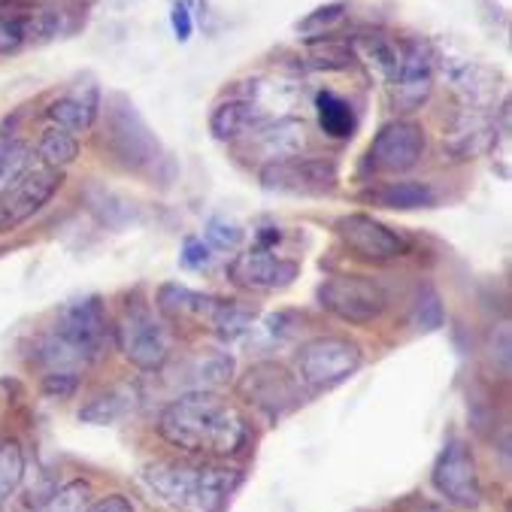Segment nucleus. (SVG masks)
I'll list each match as a JSON object with an SVG mask.
<instances>
[{"mask_svg": "<svg viewBox=\"0 0 512 512\" xmlns=\"http://www.w3.org/2000/svg\"><path fill=\"white\" fill-rule=\"evenodd\" d=\"M55 331L73 349H79L88 364H94L113 343V325L107 319V310H104V303H100V297H82V300L67 303L58 316Z\"/></svg>", "mask_w": 512, "mask_h": 512, "instance_id": "nucleus-12", "label": "nucleus"}, {"mask_svg": "<svg viewBox=\"0 0 512 512\" xmlns=\"http://www.w3.org/2000/svg\"><path fill=\"white\" fill-rule=\"evenodd\" d=\"M104 134H107V149L122 170L158 185H167L176 176V164L164 149V143L158 140V134L149 128L143 113L119 91L107 97Z\"/></svg>", "mask_w": 512, "mask_h": 512, "instance_id": "nucleus-3", "label": "nucleus"}, {"mask_svg": "<svg viewBox=\"0 0 512 512\" xmlns=\"http://www.w3.org/2000/svg\"><path fill=\"white\" fill-rule=\"evenodd\" d=\"M361 349L352 340L343 337H316L303 343L297 352V373L300 382L316 391H331L352 379L361 367Z\"/></svg>", "mask_w": 512, "mask_h": 512, "instance_id": "nucleus-7", "label": "nucleus"}, {"mask_svg": "<svg viewBox=\"0 0 512 512\" xmlns=\"http://www.w3.org/2000/svg\"><path fill=\"white\" fill-rule=\"evenodd\" d=\"M240 237H243L240 228L231 225V222H225V219H210L207 222V231H203V243H207L210 249H216V252L234 249L240 243Z\"/></svg>", "mask_w": 512, "mask_h": 512, "instance_id": "nucleus-34", "label": "nucleus"}, {"mask_svg": "<svg viewBox=\"0 0 512 512\" xmlns=\"http://www.w3.org/2000/svg\"><path fill=\"white\" fill-rule=\"evenodd\" d=\"M261 185L276 194L294 197H325L340 185V164L325 155H291L282 161H270L258 173Z\"/></svg>", "mask_w": 512, "mask_h": 512, "instance_id": "nucleus-6", "label": "nucleus"}, {"mask_svg": "<svg viewBox=\"0 0 512 512\" xmlns=\"http://www.w3.org/2000/svg\"><path fill=\"white\" fill-rule=\"evenodd\" d=\"M425 155V131L419 122L409 119H394L388 122L370 143L367 161L379 173H409L416 170Z\"/></svg>", "mask_w": 512, "mask_h": 512, "instance_id": "nucleus-14", "label": "nucleus"}, {"mask_svg": "<svg viewBox=\"0 0 512 512\" xmlns=\"http://www.w3.org/2000/svg\"><path fill=\"white\" fill-rule=\"evenodd\" d=\"M100 116V91L97 85H88V88H76L64 97H58L55 104H49L46 110V119L70 134H79V131H88Z\"/></svg>", "mask_w": 512, "mask_h": 512, "instance_id": "nucleus-18", "label": "nucleus"}, {"mask_svg": "<svg viewBox=\"0 0 512 512\" xmlns=\"http://www.w3.org/2000/svg\"><path fill=\"white\" fill-rule=\"evenodd\" d=\"M113 340L125 361L143 373H158L170 358V337L140 294L122 306L113 325Z\"/></svg>", "mask_w": 512, "mask_h": 512, "instance_id": "nucleus-4", "label": "nucleus"}, {"mask_svg": "<svg viewBox=\"0 0 512 512\" xmlns=\"http://www.w3.org/2000/svg\"><path fill=\"white\" fill-rule=\"evenodd\" d=\"M237 394L246 403H252L258 413H264L270 422L285 419L303 403L300 379H294L291 370L276 361H261V364L249 367L243 373V379L237 382Z\"/></svg>", "mask_w": 512, "mask_h": 512, "instance_id": "nucleus-8", "label": "nucleus"}, {"mask_svg": "<svg viewBox=\"0 0 512 512\" xmlns=\"http://www.w3.org/2000/svg\"><path fill=\"white\" fill-rule=\"evenodd\" d=\"M343 16H346V4H340V0H337V4H325V7L313 10L310 16H303L297 22V31L306 34V37H313V40H319V37L328 34V28L340 25Z\"/></svg>", "mask_w": 512, "mask_h": 512, "instance_id": "nucleus-33", "label": "nucleus"}, {"mask_svg": "<svg viewBox=\"0 0 512 512\" xmlns=\"http://www.w3.org/2000/svg\"><path fill=\"white\" fill-rule=\"evenodd\" d=\"M158 437L194 458H234L249 446V422L225 397L191 391L161 409Z\"/></svg>", "mask_w": 512, "mask_h": 512, "instance_id": "nucleus-1", "label": "nucleus"}, {"mask_svg": "<svg viewBox=\"0 0 512 512\" xmlns=\"http://www.w3.org/2000/svg\"><path fill=\"white\" fill-rule=\"evenodd\" d=\"M443 319H446V313H443L440 294L431 285H422L419 297H416V306H413V325H416V331H425V334L437 331V328H443Z\"/></svg>", "mask_w": 512, "mask_h": 512, "instance_id": "nucleus-31", "label": "nucleus"}, {"mask_svg": "<svg viewBox=\"0 0 512 512\" xmlns=\"http://www.w3.org/2000/svg\"><path fill=\"white\" fill-rule=\"evenodd\" d=\"M316 116H319V125L328 137L334 140H349L358 128V119H355V110L346 104L343 97H337L334 91H319L316 94Z\"/></svg>", "mask_w": 512, "mask_h": 512, "instance_id": "nucleus-23", "label": "nucleus"}, {"mask_svg": "<svg viewBox=\"0 0 512 512\" xmlns=\"http://www.w3.org/2000/svg\"><path fill=\"white\" fill-rule=\"evenodd\" d=\"M34 364L43 370V376L52 373H67V376H79L82 367H88V361L82 358L79 349H73L58 331H49L37 340L34 346Z\"/></svg>", "mask_w": 512, "mask_h": 512, "instance_id": "nucleus-21", "label": "nucleus"}, {"mask_svg": "<svg viewBox=\"0 0 512 512\" xmlns=\"http://www.w3.org/2000/svg\"><path fill=\"white\" fill-rule=\"evenodd\" d=\"M170 22H173V34L179 43H188L191 34H194V22H191V10L188 4H182V0H176L173 10H170Z\"/></svg>", "mask_w": 512, "mask_h": 512, "instance_id": "nucleus-38", "label": "nucleus"}, {"mask_svg": "<svg viewBox=\"0 0 512 512\" xmlns=\"http://www.w3.org/2000/svg\"><path fill=\"white\" fill-rule=\"evenodd\" d=\"M409 512H452V506L443 500H431V497H413L409 500Z\"/></svg>", "mask_w": 512, "mask_h": 512, "instance_id": "nucleus-40", "label": "nucleus"}, {"mask_svg": "<svg viewBox=\"0 0 512 512\" xmlns=\"http://www.w3.org/2000/svg\"><path fill=\"white\" fill-rule=\"evenodd\" d=\"M28 167V149L13 143L7 149H0V191H4L22 170Z\"/></svg>", "mask_w": 512, "mask_h": 512, "instance_id": "nucleus-35", "label": "nucleus"}, {"mask_svg": "<svg viewBox=\"0 0 512 512\" xmlns=\"http://www.w3.org/2000/svg\"><path fill=\"white\" fill-rule=\"evenodd\" d=\"M31 46V10H0V55Z\"/></svg>", "mask_w": 512, "mask_h": 512, "instance_id": "nucleus-29", "label": "nucleus"}, {"mask_svg": "<svg viewBox=\"0 0 512 512\" xmlns=\"http://www.w3.org/2000/svg\"><path fill=\"white\" fill-rule=\"evenodd\" d=\"M222 303H225V297L191 291V288H182L176 282H167L158 291V313L164 319H170L176 328H207V331H213V322L222 310Z\"/></svg>", "mask_w": 512, "mask_h": 512, "instance_id": "nucleus-16", "label": "nucleus"}, {"mask_svg": "<svg viewBox=\"0 0 512 512\" xmlns=\"http://www.w3.org/2000/svg\"><path fill=\"white\" fill-rule=\"evenodd\" d=\"M85 512H134V503L125 494H107V497L88 503Z\"/></svg>", "mask_w": 512, "mask_h": 512, "instance_id": "nucleus-39", "label": "nucleus"}, {"mask_svg": "<svg viewBox=\"0 0 512 512\" xmlns=\"http://www.w3.org/2000/svg\"><path fill=\"white\" fill-rule=\"evenodd\" d=\"M25 479V452L16 440L0 443V509L10 503Z\"/></svg>", "mask_w": 512, "mask_h": 512, "instance_id": "nucleus-28", "label": "nucleus"}, {"mask_svg": "<svg viewBox=\"0 0 512 512\" xmlns=\"http://www.w3.org/2000/svg\"><path fill=\"white\" fill-rule=\"evenodd\" d=\"M37 155H40V161H43L46 167L64 170V167H70V164L79 158V140H76L70 131L52 125V128L43 131V137H40V143H37Z\"/></svg>", "mask_w": 512, "mask_h": 512, "instance_id": "nucleus-25", "label": "nucleus"}, {"mask_svg": "<svg viewBox=\"0 0 512 512\" xmlns=\"http://www.w3.org/2000/svg\"><path fill=\"white\" fill-rule=\"evenodd\" d=\"M391 107L397 113H416L428 104L434 88V52L425 40L400 46V61L391 76Z\"/></svg>", "mask_w": 512, "mask_h": 512, "instance_id": "nucleus-11", "label": "nucleus"}, {"mask_svg": "<svg viewBox=\"0 0 512 512\" xmlns=\"http://www.w3.org/2000/svg\"><path fill=\"white\" fill-rule=\"evenodd\" d=\"M297 273H300L297 261L282 258L273 249H261V246L237 255L228 267V279L249 291H282L297 279Z\"/></svg>", "mask_w": 512, "mask_h": 512, "instance_id": "nucleus-15", "label": "nucleus"}, {"mask_svg": "<svg viewBox=\"0 0 512 512\" xmlns=\"http://www.w3.org/2000/svg\"><path fill=\"white\" fill-rule=\"evenodd\" d=\"M364 200L376 203V207L385 210H428L440 200L437 188L428 182H382L364 191Z\"/></svg>", "mask_w": 512, "mask_h": 512, "instance_id": "nucleus-19", "label": "nucleus"}, {"mask_svg": "<svg viewBox=\"0 0 512 512\" xmlns=\"http://www.w3.org/2000/svg\"><path fill=\"white\" fill-rule=\"evenodd\" d=\"M4 4H10V0H0V7H4Z\"/></svg>", "mask_w": 512, "mask_h": 512, "instance_id": "nucleus-42", "label": "nucleus"}, {"mask_svg": "<svg viewBox=\"0 0 512 512\" xmlns=\"http://www.w3.org/2000/svg\"><path fill=\"white\" fill-rule=\"evenodd\" d=\"M64 182V170L55 167H25L4 191H0V234L22 228L34 219Z\"/></svg>", "mask_w": 512, "mask_h": 512, "instance_id": "nucleus-9", "label": "nucleus"}, {"mask_svg": "<svg viewBox=\"0 0 512 512\" xmlns=\"http://www.w3.org/2000/svg\"><path fill=\"white\" fill-rule=\"evenodd\" d=\"M306 61H310V67L316 70H352L358 67V58L352 52L349 43H340V40H310V46H306Z\"/></svg>", "mask_w": 512, "mask_h": 512, "instance_id": "nucleus-26", "label": "nucleus"}, {"mask_svg": "<svg viewBox=\"0 0 512 512\" xmlns=\"http://www.w3.org/2000/svg\"><path fill=\"white\" fill-rule=\"evenodd\" d=\"M316 300L328 316L346 325H370L388 306V294L376 279L352 276V273L322 279L316 288Z\"/></svg>", "mask_w": 512, "mask_h": 512, "instance_id": "nucleus-5", "label": "nucleus"}, {"mask_svg": "<svg viewBox=\"0 0 512 512\" xmlns=\"http://www.w3.org/2000/svg\"><path fill=\"white\" fill-rule=\"evenodd\" d=\"M91 503V485L85 479H70L61 488H55L37 512H85Z\"/></svg>", "mask_w": 512, "mask_h": 512, "instance_id": "nucleus-30", "label": "nucleus"}, {"mask_svg": "<svg viewBox=\"0 0 512 512\" xmlns=\"http://www.w3.org/2000/svg\"><path fill=\"white\" fill-rule=\"evenodd\" d=\"M431 482L443 503L458 506V509H476L482 503V485H479V470L470 446L464 440H449L443 452L434 461Z\"/></svg>", "mask_w": 512, "mask_h": 512, "instance_id": "nucleus-10", "label": "nucleus"}, {"mask_svg": "<svg viewBox=\"0 0 512 512\" xmlns=\"http://www.w3.org/2000/svg\"><path fill=\"white\" fill-rule=\"evenodd\" d=\"M79 388V376H67V373H52V376H43V391L49 397H58V400H67L73 391Z\"/></svg>", "mask_w": 512, "mask_h": 512, "instance_id": "nucleus-37", "label": "nucleus"}, {"mask_svg": "<svg viewBox=\"0 0 512 512\" xmlns=\"http://www.w3.org/2000/svg\"><path fill=\"white\" fill-rule=\"evenodd\" d=\"M337 237L343 240V246L352 255H358L361 261H370V264H388L409 252V243L403 234H397L394 228L382 225L379 219H373L367 213L340 216Z\"/></svg>", "mask_w": 512, "mask_h": 512, "instance_id": "nucleus-13", "label": "nucleus"}, {"mask_svg": "<svg viewBox=\"0 0 512 512\" xmlns=\"http://www.w3.org/2000/svg\"><path fill=\"white\" fill-rule=\"evenodd\" d=\"M243 137L249 140L252 158L258 155L264 164H270V161H282V158L300 155V149L306 146V125L300 119L261 122L249 134H243Z\"/></svg>", "mask_w": 512, "mask_h": 512, "instance_id": "nucleus-17", "label": "nucleus"}, {"mask_svg": "<svg viewBox=\"0 0 512 512\" xmlns=\"http://www.w3.org/2000/svg\"><path fill=\"white\" fill-rule=\"evenodd\" d=\"M143 482L173 512H222L240 473L216 461H152L143 467Z\"/></svg>", "mask_w": 512, "mask_h": 512, "instance_id": "nucleus-2", "label": "nucleus"}, {"mask_svg": "<svg viewBox=\"0 0 512 512\" xmlns=\"http://www.w3.org/2000/svg\"><path fill=\"white\" fill-rule=\"evenodd\" d=\"M191 376L207 385H225L234 376V361L225 352H203V355H197Z\"/></svg>", "mask_w": 512, "mask_h": 512, "instance_id": "nucleus-32", "label": "nucleus"}, {"mask_svg": "<svg viewBox=\"0 0 512 512\" xmlns=\"http://www.w3.org/2000/svg\"><path fill=\"white\" fill-rule=\"evenodd\" d=\"M279 240H282V231H279V228H261V231H258L255 246H261V249H273Z\"/></svg>", "mask_w": 512, "mask_h": 512, "instance_id": "nucleus-41", "label": "nucleus"}, {"mask_svg": "<svg viewBox=\"0 0 512 512\" xmlns=\"http://www.w3.org/2000/svg\"><path fill=\"white\" fill-rule=\"evenodd\" d=\"M210 255H213V249H210L207 243L197 240V237H191V240H185V246H182V252H179V264H182L185 270H200V267H207Z\"/></svg>", "mask_w": 512, "mask_h": 512, "instance_id": "nucleus-36", "label": "nucleus"}, {"mask_svg": "<svg viewBox=\"0 0 512 512\" xmlns=\"http://www.w3.org/2000/svg\"><path fill=\"white\" fill-rule=\"evenodd\" d=\"M264 122V113L255 100L249 97H231V100H222V104L213 110L210 116V131L216 140L222 143H231L243 134H249L255 125Z\"/></svg>", "mask_w": 512, "mask_h": 512, "instance_id": "nucleus-20", "label": "nucleus"}, {"mask_svg": "<svg viewBox=\"0 0 512 512\" xmlns=\"http://www.w3.org/2000/svg\"><path fill=\"white\" fill-rule=\"evenodd\" d=\"M349 46H352L358 61H367V67H373L385 82H391L397 61H400V46H394L382 34H358Z\"/></svg>", "mask_w": 512, "mask_h": 512, "instance_id": "nucleus-24", "label": "nucleus"}, {"mask_svg": "<svg viewBox=\"0 0 512 512\" xmlns=\"http://www.w3.org/2000/svg\"><path fill=\"white\" fill-rule=\"evenodd\" d=\"M131 409H134V391L125 388V385H116V388L94 394L79 409V422H85V425H113V422L125 419Z\"/></svg>", "mask_w": 512, "mask_h": 512, "instance_id": "nucleus-22", "label": "nucleus"}, {"mask_svg": "<svg viewBox=\"0 0 512 512\" xmlns=\"http://www.w3.org/2000/svg\"><path fill=\"white\" fill-rule=\"evenodd\" d=\"M85 200H88V207H91V213L104 222L107 228H125L131 219H134V207L128 200H122L119 194H113V191H104V188H88V194H85Z\"/></svg>", "mask_w": 512, "mask_h": 512, "instance_id": "nucleus-27", "label": "nucleus"}]
</instances>
